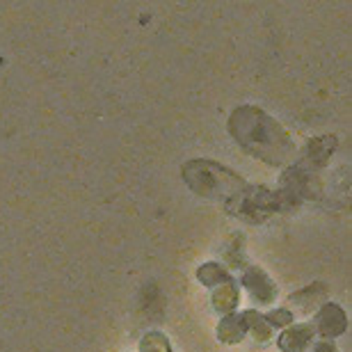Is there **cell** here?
<instances>
[{"instance_id": "6da1fadb", "label": "cell", "mask_w": 352, "mask_h": 352, "mask_svg": "<svg viewBox=\"0 0 352 352\" xmlns=\"http://www.w3.org/2000/svg\"><path fill=\"white\" fill-rule=\"evenodd\" d=\"M229 133L254 158L270 165H284L293 156L295 144L288 133L258 108H238L231 115Z\"/></svg>"}, {"instance_id": "7a4b0ae2", "label": "cell", "mask_w": 352, "mask_h": 352, "mask_svg": "<svg viewBox=\"0 0 352 352\" xmlns=\"http://www.w3.org/2000/svg\"><path fill=\"white\" fill-rule=\"evenodd\" d=\"M183 174L195 192H199L201 197H213V199L231 201L248 188V183L236 172L217 163H208V160H192L183 167Z\"/></svg>"}, {"instance_id": "3957f363", "label": "cell", "mask_w": 352, "mask_h": 352, "mask_svg": "<svg viewBox=\"0 0 352 352\" xmlns=\"http://www.w3.org/2000/svg\"><path fill=\"white\" fill-rule=\"evenodd\" d=\"M346 314L341 307L336 305H325L318 314V329L322 336H339L346 332Z\"/></svg>"}, {"instance_id": "277c9868", "label": "cell", "mask_w": 352, "mask_h": 352, "mask_svg": "<svg viewBox=\"0 0 352 352\" xmlns=\"http://www.w3.org/2000/svg\"><path fill=\"white\" fill-rule=\"evenodd\" d=\"M245 286H248V291L261 302H270L274 298L272 281L267 279L261 270H256V267H252V270H248V274H245Z\"/></svg>"}, {"instance_id": "5b68a950", "label": "cell", "mask_w": 352, "mask_h": 352, "mask_svg": "<svg viewBox=\"0 0 352 352\" xmlns=\"http://www.w3.org/2000/svg\"><path fill=\"white\" fill-rule=\"evenodd\" d=\"M314 336V327L309 325H298V327H291L286 334H281L279 339V348L286 350V352H298L311 341Z\"/></svg>"}, {"instance_id": "8992f818", "label": "cell", "mask_w": 352, "mask_h": 352, "mask_svg": "<svg viewBox=\"0 0 352 352\" xmlns=\"http://www.w3.org/2000/svg\"><path fill=\"white\" fill-rule=\"evenodd\" d=\"M245 336V327L241 316H229V318L222 320L220 325V339L224 343H238Z\"/></svg>"}, {"instance_id": "52a82bcc", "label": "cell", "mask_w": 352, "mask_h": 352, "mask_svg": "<svg viewBox=\"0 0 352 352\" xmlns=\"http://www.w3.org/2000/svg\"><path fill=\"white\" fill-rule=\"evenodd\" d=\"M332 149H334V140L332 138H316V140H311V144H309V160H311L314 165H325V160H327V156L332 153Z\"/></svg>"}, {"instance_id": "ba28073f", "label": "cell", "mask_w": 352, "mask_h": 352, "mask_svg": "<svg viewBox=\"0 0 352 352\" xmlns=\"http://www.w3.org/2000/svg\"><path fill=\"white\" fill-rule=\"evenodd\" d=\"M213 302H215V309H220V311H231L234 305L238 302V295H236V288L231 281H227L220 291H215L213 295Z\"/></svg>"}, {"instance_id": "9c48e42d", "label": "cell", "mask_w": 352, "mask_h": 352, "mask_svg": "<svg viewBox=\"0 0 352 352\" xmlns=\"http://www.w3.org/2000/svg\"><path fill=\"white\" fill-rule=\"evenodd\" d=\"M199 279H201L208 288L217 286V281H231L229 272L224 270V267L217 265V263H206V265H204L201 270H199Z\"/></svg>"}, {"instance_id": "30bf717a", "label": "cell", "mask_w": 352, "mask_h": 352, "mask_svg": "<svg viewBox=\"0 0 352 352\" xmlns=\"http://www.w3.org/2000/svg\"><path fill=\"white\" fill-rule=\"evenodd\" d=\"M142 352H172L170 350V343L163 334H146L144 336V343H142Z\"/></svg>"}, {"instance_id": "8fae6325", "label": "cell", "mask_w": 352, "mask_h": 352, "mask_svg": "<svg viewBox=\"0 0 352 352\" xmlns=\"http://www.w3.org/2000/svg\"><path fill=\"white\" fill-rule=\"evenodd\" d=\"M265 318V322H272V325H291L293 322V316H291V311H284V309H279V311H272V314H267V316H263Z\"/></svg>"}, {"instance_id": "7c38bea8", "label": "cell", "mask_w": 352, "mask_h": 352, "mask_svg": "<svg viewBox=\"0 0 352 352\" xmlns=\"http://www.w3.org/2000/svg\"><path fill=\"white\" fill-rule=\"evenodd\" d=\"M316 352H334V346H332V343L320 341L318 346H316Z\"/></svg>"}]
</instances>
